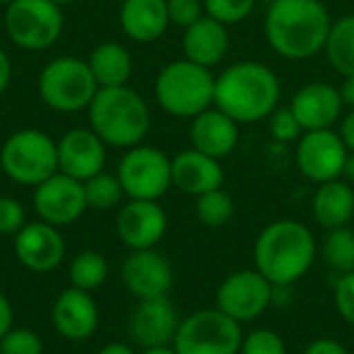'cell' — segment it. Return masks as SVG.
<instances>
[{"instance_id":"44","label":"cell","mask_w":354,"mask_h":354,"mask_svg":"<svg viewBox=\"0 0 354 354\" xmlns=\"http://www.w3.org/2000/svg\"><path fill=\"white\" fill-rule=\"evenodd\" d=\"M97 354H135L133 353V348L129 346V344H122V342H110V344H106L102 351Z\"/></svg>"},{"instance_id":"29","label":"cell","mask_w":354,"mask_h":354,"mask_svg":"<svg viewBox=\"0 0 354 354\" xmlns=\"http://www.w3.org/2000/svg\"><path fill=\"white\" fill-rule=\"evenodd\" d=\"M234 199L230 193H226L222 187L207 191L199 197H195V214L197 220L207 228H222L226 226L234 216Z\"/></svg>"},{"instance_id":"9","label":"cell","mask_w":354,"mask_h":354,"mask_svg":"<svg viewBox=\"0 0 354 354\" xmlns=\"http://www.w3.org/2000/svg\"><path fill=\"white\" fill-rule=\"evenodd\" d=\"M243 328L220 309H201L180 319L172 348L176 354H239Z\"/></svg>"},{"instance_id":"18","label":"cell","mask_w":354,"mask_h":354,"mask_svg":"<svg viewBox=\"0 0 354 354\" xmlns=\"http://www.w3.org/2000/svg\"><path fill=\"white\" fill-rule=\"evenodd\" d=\"M66 245L60 230L48 222L25 224L15 234V255L17 259L35 274L52 272L64 259Z\"/></svg>"},{"instance_id":"28","label":"cell","mask_w":354,"mask_h":354,"mask_svg":"<svg viewBox=\"0 0 354 354\" xmlns=\"http://www.w3.org/2000/svg\"><path fill=\"white\" fill-rule=\"evenodd\" d=\"M322 257L326 266L338 274H351L354 272V230L344 226V228H334L328 230L324 243H322Z\"/></svg>"},{"instance_id":"41","label":"cell","mask_w":354,"mask_h":354,"mask_svg":"<svg viewBox=\"0 0 354 354\" xmlns=\"http://www.w3.org/2000/svg\"><path fill=\"white\" fill-rule=\"evenodd\" d=\"M10 328H12V307L8 299L0 292V340Z\"/></svg>"},{"instance_id":"45","label":"cell","mask_w":354,"mask_h":354,"mask_svg":"<svg viewBox=\"0 0 354 354\" xmlns=\"http://www.w3.org/2000/svg\"><path fill=\"white\" fill-rule=\"evenodd\" d=\"M342 178L346 183L354 185V151H348L346 162H344V170H342Z\"/></svg>"},{"instance_id":"33","label":"cell","mask_w":354,"mask_h":354,"mask_svg":"<svg viewBox=\"0 0 354 354\" xmlns=\"http://www.w3.org/2000/svg\"><path fill=\"white\" fill-rule=\"evenodd\" d=\"M268 120H270V135L278 143L299 141L303 137V133H305L303 127H301V122H299V118L290 110V106L288 108H280L278 106Z\"/></svg>"},{"instance_id":"12","label":"cell","mask_w":354,"mask_h":354,"mask_svg":"<svg viewBox=\"0 0 354 354\" xmlns=\"http://www.w3.org/2000/svg\"><path fill=\"white\" fill-rule=\"evenodd\" d=\"M346 156L348 147L344 145L338 131H305L303 137L297 141L295 164L307 180L324 185L342 178Z\"/></svg>"},{"instance_id":"15","label":"cell","mask_w":354,"mask_h":354,"mask_svg":"<svg viewBox=\"0 0 354 354\" xmlns=\"http://www.w3.org/2000/svg\"><path fill=\"white\" fill-rule=\"evenodd\" d=\"M58 172L87 180L100 174L106 166V143L91 129H71L56 141Z\"/></svg>"},{"instance_id":"25","label":"cell","mask_w":354,"mask_h":354,"mask_svg":"<svg viewBox=\"0 0 354 354\" xmlns=\"http://www.w3.org/2000/svg\"><path fill=\"white\" fill-rule=\"evenodd\" d=\"M313 220L324 230L344 228L354 218V189L344 178L317 185L311 201Z\"/></svg>"},{"instance_id":"32","label":"cell","mask_w":354,"mask_h":354,"mask_svg":"<svg viewBox=\"0 0 354 354\" xmlns=\"http://www.w3.org/2000/svg\"><path fill=\"white\" fill-rule=\"evenodd\" d=\"M257 0H203L205 15L220 21L222 25H239L247 21Z\"/></svg>"},{"instance_id":"36","label":"cell","mask_w":354,"mask_h":354,"mask_svg":"<svg viewBox=\"0 0 354 354\" xmlns=\"http://www.w3.org/2000/svg\"><path fill=\"white\" fill-rule=\"evenodd\" d=\"M166 8L170 25H176L180 29H187L201 17H205L203 0H166Z\"/></svg>"},{"instance_id":"42","label":"cell","mask_w":354,"mask_h":354,"mask_svg":"<svg viewBox=\"0 0 354 354\" xmlns=\"http://www.w3.org/2000/svg\"><path fill=\"white\" fill-rule=\"evenodd\" d=\"M10 77H12L10 58H8V54L0 48V95L6 91V87H8V83H10Z\"/></svg>"},{"instance_id":"5","label":"cell","mask_w":354,"mask_h":354,"mask_svg":"<svg viewBox=\"0 0 354 354\" xmlns=\"http://www.w3.org/2000/svg\"><path fill=\"white\" fill-rule=\"evenodd\" d=\"M216 77L212 68L199 66L187 58L162 66L156 77L153 93L160 108L174 118H195L214 106Z\"/></svg>"},{"instance_id":"2","label":"cell","mask_w":354,"mask_h":354,"mask_svg":"<svg viewBox=\"0 0 354 354\" xmlns=\"http://www.w3.org/2000/svg\"><path fill=\"white\" fill-rule=\"evenodd\" d=\"M282 85L278 75L263 62L241 60L216 77L214 106L239 124L259 122L280 106Z\"/></svg>"},{"instance_id":"4","label":"cell","mask_w":354,"mask_h":354,"mask_svg":"<svg viewBox=\"0 0 354 354\" xmlns=\"http://www.w3.org/2000/svg\"><path fill=\"white\" fill-rule=\"evenodd\" d=\"M89 129L106 143L122 149L141 145L151 127L149 106L129 85L100 87L87 108Z\"/></svg>"},{"instance_id":"38","label":"cell","mask_w":354,"mask_h":354,"mask_svg":"<svg viewBox=\"0 0 354 354\" xmlns=\"http://www.w3.org/2000/svg\"><path fill=\"white\" fill-rule=\"evenodd\" d=\"M25 224L23 205L12 197H0V234H17Z\"/></svg>"},{"instance_id":"1","label":"cell","mask_w":354,"mask_h":354,"mask_svg":"<svg viewBox=\"0 0 354 354\" xmlns=\"http://www.w3.org/2000/svg\"><path fill=\"white\" fill-rule=\"evenodd\" d=\"M332 23L322 0H274L263 17V35L280 58L309 60L324 52Z\"/></svg>"},{"instance_id":"31","label":"cell","mask_w":354,"mask_h":354,"mask_svg":"<svg viewBox=\"0 0 354 354\" xmlns=\"http://www.w3.org/2000/svg\"><path fill=\"white\" fill-rule=\"evenodd\" d=\"M83 191H85L87 207H93V209H112L124 197L118 176L108 174L104 170L100 174L83 180Z\"/></svg>"},{"instance_id":"46","label":"cell","mask_w":354,"mask_h":354,"mask_svg":"<svg viewBox=\"0 0 354 354\" xmlns=\"http://www.w3.org/2000/svg\"><path fill=\"white\" fill-rule=\"evenodd\" d=\"M143 354H176L172 346H160V348H145Z\"/></svg>"},{"instance_id":"37","label":"cell","mask_w":354,"mask_h":354,"mask_svg":"<svg viewBox=\"0 0 354 354\" xmlns=\"http://www.w3.org/2000/svg\"><path fill=\"white\" fill-rule=\"evenodd\" d=\"M334 305L338 315L354 326V272L338 276V282L334 286Z\"/></svg>"},{"instance_id":"22","label":"cell","mask_w":354,"mask_h":354,"mask_svg":"<svg viewBox=\"0 0 354 354\" xmlns=\"http://www.w3.org/2000/svg\"><path fill=\"white\" fill-rule=\"evenodd\" d=\"M180 48H183V58L199 66L214 68L226 58L230 50L228 27L205 15L191 27L183 29Z\"/></svg>"},{"instance_id":"6","label":"cell","mask_w":354,"mask_h":354,"mask_svg":"<svg viewBox=\"0 0 354 354\" xmlns=\"http://www.w3.org/2000/svg\"><path fill=\"white\" fill-rule=\"evenodd\" d=\"M2 172L21 187H37L58 172L56 141L39 129H21L0 149Z\"/></svg>"},{"instance_id":"20","label":"cell","mask_w":354,"mask_h":354,"mask_svg":"<svg viewBox=\"0 0 354 354\" xmlns=\"http://www.w3.org/2000/svg\"><path fill=\"white\" fill-rule=\"evenodd\" d=\"M52 322L64 340L83 342L97 330L100 311L87 290L73 286L58 295L52 309Z\"/></svg>"},{"instance_id":"11","label":"cell","mask_w":354,"mask_h":354,"mask_svg":"<svg viewBox=\"0 0 354 354\" xmlns=\"http://www.w3.org/2000/svg\"><path fill=\"white\" fill-rule=\"evenodd\" d=\"M276 286L257 270H239L228 274L216 290V309L247 324L259 319L274 303Z\"/></svg>"},{"instance_id":"10","label":"cell","mask_w":354,"mask_h":354,"mask_svg":"<svg viewBox=\"0 0 354 354\" xmlns=\"http://www.w3.org/2000/svg\"><path fill=\"white\" fill-rule=\"evenodd\" d=\"M116 176L129 199L158 201L172 187V160L153 145H135L118 162Z\"/></svg>"},{"instance_id":"50","label":"cell","mask_w":354,"mask_h":354,"mask_svg":"<svg viewBox=\"0 0 354 354\" xmlns=\"http://www.w3.org/2000/svg\"><path fill=\"white\" fill-rule=\"evenodd\" d=\"M114 2H118V4H120V2H124V0H114Z\"/></svg>"},{"instance_id":"40","label":"cell","mask_w":354,"mask_h":354,"mask_svg":"<svg viewBox=\"0 0 354 354\" xmlns=\"http://www.w3.org/2000/svg\"><path fill=\"white\" fill-rule=\"evenodd\" d=\"M340 137L344 141V145L348 147V151H354V108L340 118Z\"/></svg>"},{"instance_id":"39","label":"cell","mask_w":354,"mask_h":354,"mask_svg":"<svg viewBox=\"0 0 354 354\" xmlns=\"http://www.w3.org/2000/svg\"><path fill=\"white\" fill-rule=\"evenodd\" d=\"M303 354H351L338 340L334 338H317L313 342H309V346L305 348Z\"/></svg>"},{"instance_id":"17","label":"cell","mask_w":354,"mask_h":354,"mask_svg":"<svg viewBox=\"0 0 354 354\" xmlns=\"http://www.w3.org/2000/svg\"><path fill=\"white\" fill-rule=\"evenodd\" d=\"M180 317L168 297L139 301L129 319L131 338L145 348L172 346L178 332Z\"/></svg>"},{"instance_id":"35","label":"cell","mask_w":354,"mask_h":354,"mask_svg":"<svg viewBox=\"0 0 354 354\" xmlns=\"http://www.w3.org/2000/svg\"><path fill=\"white\" fill-rule=\"evenodd\" d=\"M41 338L25 328H10L0 340V354H41Z\"/></svg>"},{"instance_id":"23","label":"cell","mask_w":354,"mask_h":354,"mask_svg":"<svg viewBox=\"0 0 354 354\" xmlns=\"http://www.w3.org/2000/svg\"><path fill=\"white\" fill-rule=\"evenodd\" d=\"M224 185V168L220 160L209 158L197 149H185L172 158V187L199 197Z\"/></svg>"},{"instance_id":"16","label":"cell","mask_w":354,"mask_h":354,"mask_svg":"<svg viewBox=\"0 0 354 354\" xmlns=\"http://www.w3.org/2000/svg\"><path fill=\"white\" fill-rule=\"evenodd\" d=\"M168 228V216L158 201L131 199L116 218L118 239L131 249H156Z\"/></svg>"},{"instance_id":"48","label":"cell","mask_w":354,"mask_h":354,"mask_svg":"<svg viewBox=\"0 0 354 354\" xmlns=\"http://www.w3.org/2000/svg\"><path fill=\"white\" fill-rule=\"evenodd\" d=\"M10 2H12V0H0V6H8Z\"/></svg>"},{"instance_id":"7","label":"cell","mask_w":354,"mask_h":354,"mask_svg":"<svg viewBox=\"0 0 354 354\" xmlns=\"http://www.w3.org/2000/svg\"><path fill=\"white\" fill-rule=\"evenodd\" d=\"M97 89L87 60L77 56H58L50 60L37 77L41 102L56 112L87 110Z\"/></svg>"},{"instance_id":"49","label":"cell","mask_w":354,"mask_h":354,"mask_svg":"<svg viewBox=\"0 0 354 354\" xmlns=\"http://www.w3.org/2000/svg\"><path fill=\"white\" fill-rule=\"evenodd\" d=\"M261 2H266V4H270V2H274V0H261Z\"/></svg>"},{"instance_id":"21","label":"cell","mask_w":354,"mask_h":354,"mask_svg":"<svg viewBox=\"0 0 354 354\" xmlns=\"http://www.w3.org/2000/svg\"><path fill=\"white\" fill-rule=\"evenodd\" d=\"M239 127L236 120L212 106L191 120V147L216 160L228 158L241 141Z\"/></svg>"},{"instance_id":"8","label":"cell","mask_w":354,"mask_h":354,"mask_svg":"<svg viewBox=\"0 0 354 354\" xmlns=\"http://www.w3.org/2000/svg\"><path fill=\"white\" fill-rule=\"evenodd\" d=\"M4 31L21 48L39 52L54 46L64 29L62 6L52 0H12L4 6Z\"/></svg>"},{"instance_id":"47","label":"cell","mask_w":354,"mask_h":354,"mask_svg":"<svg viewBox=\"0 0 354 354\" xmlns=\"http://www.w3.org/2000/svg\"><path fill=\"white\" fill-rule=\"evenodd\" d=\"M52 2H56L58 6H66V4H73L75 0H52Z\"/></svg>"},{"instance_id":"26","label":"cell","mask_w":354,"mask_h":354,"mask_svg":"<svg viewBox=\"0 0 354 354\" xmlns=\"http://www.w3.org/2000/svg\"><path fill=\"white\" fill-rule=\"evenodd\" d=\"M87 64L97 87H120L127 85L133 75V58L131 52L118 41H102L97 44Z\"/></svg>"},{"instance_id":"24","label":"cell","mask_w":354,"mask_h":354,"mask_svg":"<svg viewBox=\"0 0 354 354\" xmlns=\"http://www.w3.org/2000/svg\"><path fill=\"white\" fill-rule=\"evenodd\" d=\"M118 23L122 33L137 44L158 41L170 27L166 0H124L120 2Z\"/></svg>"},{"instance_id":"34","label":"cell","mask_w":354,"mask_h":354,"mask_svg":"<svg viewBox=\"0 0 354 354\" xmlns=\"http://www.w3.org/2000/svg\"><path fill=\"white\" fill-rule=\"evenodd\" d=\"M239 354H288L282 336L274 330L259 328L243 338Z\"/></svg>"},{"instance_id":"30","label":"cell","mask_w":354,"mask_h":354,"mask_svg":"<svg viewBox=\"0 0 354 354\" xmlns=\"http://www.w3.org/2000/svg\"><path fill=\"white\" fill-rule=\"evenodd\" d=\"M68 274H71V282L75 288L89 292L106 282L108 263H106L104 255H100L97 251H83L71 261Z\"/></svg>"},{"instance_id":"27","label":"cell","mask_w":354,"mask_h":354,"mask_svg":"<svg viewBox=\"0 0 354 354\" xmlns=\"http://www.w3.org/2000/svg\"><path fill=\"white\" fill-rule=\"evenodd\" d=\"M324 54L338 75H354V12L332 23Z\"/></svg>"},{"instance_id":"43","label":"cell","mask_w":354,"mask_h":354,"mask_svg":"<svg viewBox=\"0 0 354 354\" xmlns=\"http://www.w3.org/2000/svg\"><path fill=\"white\" fill-rule=\"evenodd\" d=\"M340 95H342V102L344 106H348L351 110L354 108V75L348 77H342V83H340Z\"/></svg>"},{"instance_id":"14","label":"cell","mask_w":354,"mask_h":354,"mask_svg":"<svg viewBox=\"0 0 354 354\" xmlns=\"http://www.w3.org/2000/svg\"><path fill=\"white\" fill-rule=\"evenodd\" d=\"M122 282L127 290L139 299L168 297L174 284V272L170 261L156 249L133 251L122 263Z\"/></svg>"},{"instance_id":"19","label":"cell","mask_w":354,"mask_h":354,"mask_svg":"<svg viewBox=\"0 0 354 354\" xmlns=\"http://www.w3.org/2000/svg\"><path fill=\"white\" fill-rule=\"evenodd\" d=\"M342 108L340 89L326 81H311L299 87L290 100V110L299 118L303 131L334 129L342 118Z\"/></svg>"},{"instance_id":"3","label":"cell","mask_w":354,"mask_h":354,"mask_svg":"<svg viewBox=\"0 0 354 354\" xmlns=\"http://www.w3.org/2000/svg\"><path fill=\"white\" fill-rule=\"evenodd\" d=\"M317 257L313 232L299 220H276L268 224L253 247L255 270L276 288L297 284Z\"/></svg>"},{"instance_id":"13","label":"cell","mask_w":354,"mask_h":354,"mask_svg":"<svg viewBox=\"0 0 354 354\" xmlns=\"http://www.w3.org/2000/svg\"><path fill=\"white\" fill-rule=\"evenodd\" d=\"M33 189L35 214L41 222H48L56 228L77 222L87 209L83 183L62 172L52 174Z\"/></svg>"}]
</instances>
